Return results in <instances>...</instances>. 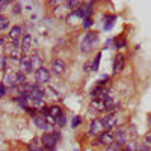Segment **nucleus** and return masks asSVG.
<instances>
[{"label":"nucleus","mask_w":151,"mask_h":151,"mask_svg":"<svg viewBox=\"0 0 151 151\" xmlns=\"http://www.w3.org/2000/svg\"><path fill=\"white\" fill-rule=\"evenodd\" d=\"M142 147L147 148L148 151H151V133H147V134H145L144 142H142Z\"/></svg>","instance_id":"obj_24"},{"label":"nucleus","mask_w":151,"mask_h":151,"mask_svg":"<svg viewBox=\"0 0 151 151\" xmlns=\"http://www.w3.org/2000/svg\"><path fill=\"white\" fill-rule=\"evenodd\" d=\"M76 151H79V150H76Z\"/></svg>","instance_id":"obj_35"},{"label":"nucleus","mask_w":151,"mask_h":151,"mask_svg":"<svg viewBox=\"0 0 151 151\" xmlns=\"http://www.w3.org/2000/svg\"><path fill=\"white\" fill-rule=\"evenodd\" d=\"M100 60H101V52L97 53L95 59L92 60V71H98L100 70Z\"/></svg>","instance_id":"obj_23"},{"label":"nucleus","mask_w":151,"mask_h":151,"mask_svg":"<svg viewBox=\"0 0 151 151\" xmlns=\"http://www.w3.org/2000/svg\"><path fill=\"white\" fill-rule=\"evenodd\" d=\"M83 20H85V15H83L82 8L76 9V11H71L70 14L67 15V23L70 24V26H77V24H82Z\"/></svg>","instance_id":"obj_7"},{"label":"nucleus","mask_w":151,"mask_h":151,"mask_svg":"<svg viewBox=\"0 0 151 151\" xmlns=\"http://www.w3.org/2000/svg\"><path fill=\"white\" fill-rule=\"evenodd\" d=\"M60 133L59 132H52V133H44L41 136V144L44 147V150H48V151H55L58 142L60 141Z\"/></svg>","instance_id":"obj_2"},{"label":"nucleus","mask_w":151,"mask_h":151,"mask_svg":"<svg viewBox=\"0 0 151 151\" xmlns=\"http://www.w3.org/2000/svg\"><path fill=\"white\" fill-rule=\"evenodd\" d=\"M118 151H127V150H125V148H119Z\"/></svg>","instance_id":"obj_33"},{"label":"nucleus","mask_w":151,"mask_h":151,"mask_svg":"<svg viewBox=\"0 0 151 151\" xmlns=\"http://www.w3.org/2000/svg\"><path fill=\"white\" fill-rule=\"evenodd\" d=\"M50 77H52V76H50V71L47 68L41 67V68L35 70V82H36V85H40V86L47 85L50 82Z\"/></svg>","instance_id":"obj_6"},{"label":"nucleus","mask_w":151,"mask_h":151,"mask_svg":"<svg viewBox=\"0 0 151 151\" xmlns=\"http://www.w3.org/2000/svg\"><path fill=\"white\" fill-rule=\"evenodd\" d=\"M91 106L97 112H106V98H103V100H92Z\"/></svg>","instance_id":"obj_19"},{"label":"nucleus","mask_w":151,"mask_h":151,"mask_svg":"<svg viewBox=\"0 0 151 151\" xmlns=\"http://www.w3.org/2000/svg\"><path fill=\"white\" fill-rule=\"evenodd\" d=\"M150 125H151V115H150Z\"/></svg>","instance_id":"obj_34"},{"label":"nucleus","mask_w":151,"mask_h":151,"mask_svg":"<svg viewBox=\"0 0 151 151\" xmlns=\"http://www.w3.org/2000/svg\"><path fill=\"white\" fill-rule=\"evenodd\" d=\"M32 121H33V124L36 125L38 129L45 130V133H52V132H55L52 125H50V124L45 121V118H44L42 113H41V115H38V113H35V115L32 116Z\"/></svg>","instance_id":"obj_9"},{"label":"nucleus","mask_w":151,"mask_h":151,"mask_svg":"<svg viewBox=\"0 0 151 151\" xmlns=\"http://www.w3.org/2000/svg\"><path fill=\"white\" fill-rule=\"evenodd\" d=\"M110 95H112V92L109 89V86H100V85H97L94 89L91 91V98L92 100H103V98H107Z\"/></svg>","instance_id":"obj_8"},{"label":"nucleus","mask_w":151,"mask_h":151,"mask_svg":"<svg viewBox=\"0 0 151 151\" xmlns=\"http://www.w3.org/2000/svg\"><path fill=\"white\" fill-rule=\"evenodd\" d=\"M52 71L53 74H56L58 77H64V76L68 73V65L64 59L60 58H56L52 60Z\"/></svg>","instance_id":"obj_3"},{"label":"nucleus","mask_w":151,"mask_h":151,"mask_svg":"<svg viewBox=\"0 0 151 151\" xmlns=\"http://www.w3.org/2000/svg\"><path fill=\"white\" fill-rule=\"evenodd\" d=\"M42 62H44L42 55H41L40 52H38V50L32 53V56H30V64H32V68H33V70L41 68V67H42Z\"/></svg>","instance_id":"obj_18"},{"label":"nucleus","mask_w":151,"mask_h":151,"mask_svg":"<svg viewBox=\"0 0 151 151\" xmlns=\"http://www.w3.org/2000/svg\"><path fill=\"white\" fill-rule=\"evenodd\" d=\"M115 142V137H113V133L112 132H104L101 133L97 139H95V145H104V147H109Z\"/></svg>","instance_id":"obj_13"},{"label":"nucleus","mask_w":151,"mask_h":151,"mask_svg":"<svg viewBox=\"0 0 151 151\" xmlns=\"http://www.w3.org/2000/svg\"><path fill=\"white\" fill-rule=\"evenodd\" d=\"M65 124H67V116H65V113H62V115H60V116H59V118L56 119V125H58V127H60V129H62V127H64Z\"/></svg>","instance_id":"obj_26"},{"label":"nucleus","mask_w":151,"mask_h":151,"mask_svg":"<svg viewBox=\"0 0 151 151\" xmlns=\"http://www.w3.org/2000/svg\"><path fill=\"white\" fill-rule=\"evenodd\" d=\"M32 48V36L30 33H24L21 38V42H20V50L23 55H27Z\"/></svg>","instance_id":"obj_15"},{"label":"nucleus","mask_w":151,"mask_h":151,"mask_svg":"<svg viewBox=\"0 0 151 151\" xmlns=\"http://www.w3.org/2000/svg\"><path fill=\"white\" fill-rule=\"evenodd\" d=\"M113 47L116 50H121V48H125L127 47V40H125L124 36H118V38H113Z\"/></svg>","instance_id":"obj_20"},{"label":"nucleus","mask_w":151,"mask_h":151,"mask_svg":"<svg viewBox=\"0 0 151 151\" xmlns=\"http://www.w3.org/2000/svg\"><path fill=\"white\" fill-rule=\"evenodd\" d=\"M113 137H115V142L121 148H124V145L129 142V133H127V130H118L116 134H113Z\"/></svg>","instance_id":"obj_17"},{"label":"nucleus","mask_w":151,"mask_h":151,"mask_svg":"<svg viewBox=\"0 0 151 151\" xmlns=\"http://www.w3.org/2000/svg\"><path fill=\"white\" fill-rule=\"evenodd\" d=\"M18 65H20V73L29 74V73L33 71L32 64H30V56H27V55H23L21 56V59L18 60Z\"/></svg>","instance_id":"obj_14"},{"label":"nucleus","mask_w":151,"mask_h":151,"mask_svg":"<svg viewBox=\"0 0 151 151\" xmlns=\"http://www.w3.org/2000/svg\"><path fill=\"white\" fill-rule=\"evenodd\" d=\"M137 151H148V150H147V148H144V147H142V148H139V150H137Z\"/></svg>","instance_id":"obj_32"},{"label":"nucleus","mask_w":151,"mask_h":151,"mask_svg":"<svg viewBox=\"0 0 151 151\" xmlns=\"http://www.w3.org/2000/svg\"><path fill=\"white\" fill-rule=\"evenodd\" d=\"M98 32H92L89 30L88 33H85V36L82 38V41H80V50H82V53H89L92 52V50L97 47L98 44Z\"/></svg>","instance_id":"obj_1"},{"label":"nucleus","mask_w":151,"mask_h":151,"mask_svg":"<svg viewBox=\"0 0 151 151\" xmlns=\"http://www.w3.org/2000/svg\"><path fill=\"white\" fill-rule=\"evenodd\" d=\"M14 14H21V3H14Z\"/></svg>","instance_id":"obj_30"},{"label":"nucleus","mask_w":151,"mask_h":151,"mask_svg":"<svg viewBox=\"0 0 151 151\" xmlns=\"http://www.w3.org/2000/svg\"><path fill=\"white\" fill-rule=\"evenodd\" d=\"M41 113H45V115H50L52 118L58 119L62 113H64V109H62L59 104H50V106H45V107L41 110Z\"/></svg>","instance_id":"obj_12"},{"label":"nucleus","mask_w":151,"mask_h":151,"mask_svg":"<svg viewBox=\"0 0 151 151\" xmlns=\"http://www.w3.org/2000/svg\"><path fill=\"white\" fill-rule=\"evenodd\" d=\"M21 38H23V29H21V26H12L9 29L8 40H9V42H12L18 48H20V40H21Z\"/></svg>","instance_id":"obj_5"},{"label":"nucleus","mask_w":151,"mask_h":151,"mask_svg":"<svg viewBox=\"0 0 151 151\" xmlns=\"http://www.w3.org/2000/svg\"><path fill=\"white\" fill-rule=\"evenodd\" d=\"M80 122H82V118H80L79 115H76V116L73 118V121H71V127H73V129L79 127V125H80Z\"/></svg>","instance_id":"obj_27"},{"label":"nucleus","mask_w":151,"mask_h":151,"mask_svg":"<svg viewBox=\"0 0 151 151\" xmlns=\"http://www.w3.org/2000/svg\"><path fill=\"white\" fill-rule=\"evenodd\" d=\"M115 21H116V15H106L104 18V30H112V27L115 26Z\"/></svg>","instance_id":"obj_21"},{"label":"nucleus","mask_w":151,"mask_h":151,"mask_svg":"<svg viewBox=\"0 0 151 151\" xmlns=\"http://www.w3.org/2000/svg\"><path fill=\"white\" fill-rule=\"evenodd\" d=\"M104 132H106V129H104V124H103L101 118H97V119L91 121V124H89V134L91 136L98 137L100 134L104 133Z\"/></svg>","instance_id":"obj_10"},{"label":"nucleus","mask_w":151,"mask_h":151,"mask_svg":"<svg viewBox=\"0 0 151 151\" xmlns=\"http://www.w3.org/2000/svg\"><path fill=\"white\" fill-rule=\"evenodd\" d=\"M92 26H94L92 17H88V18H85V20L82 21V27H83V29H91Z\"/></svg>","instance_id":"obj_25"},{"label":"nucleus","mask_w":151,"mask_h":151,"mask_svg":"<svg viewBox=\"0 0 151 151\" xmlns=\"http://www.w3.org/2000/svg\"><path fill=\"white\" fill-rule=\"evenodd\" d=\"M11 27V21L8 17H5L3 14H0V32H5Z\"/></svg>","instance_id":"obj_22"},{"label":"nucleus","mask_w":151,"mask_h":151,"mask_svg":"<svg viewBox=\"0 0 151 151\" xmlns=\"http://www.w3.org/2000/svg\"><path fill=\"white\" fill-rule=\"evenodd\" d=\"M125 67V58L124 55L118 53L115 58H113V64H112V73L113 74H121L122 70Z\"/></svg>","instance_id":"obj_11"},{"label":"nucleus","mask_w":151,"mask_h":151,"mask_svg":"<svg viewBox=\"0 0 151 151\" xmlns=\"http://www.w3.org/2000/svg\"><path fill=\"white\" fill-rule=\"evenodd\" d=\"M119 148H121V147H119V145H118L116 142H113L112 145H109V147L106 148V151H118Z\"/></svg>","instance_id":"obj_28"},{"label":"nucleus","mask_w":151,"mask_h":151,"mask_svg":"<svg viewBox=\"0 0 151 151\" xmlns=\"http://www.w3.org/2000/svg\"><path fill=\"white\" fill-rule=\"evenodd\" d=\"M83 70H85V73H91L92 71V62H86L83 65Z\"/></svg>","instance_id":"obj_29"},{"label":"nucleus","mask_w":151,"mask_h":151,"mask_svg":"<svg viewBox=\"0 0 151 151\" xmlns=\"http://www.w3.org/2000/svg\"><path fill=\"white\" fill-rule=\"evenodd\" d=\"M101 121H103V124H104L106 132H110V130L116 129L118 125H119L121 118L116 115V113H107L106 116H103V118H101Z\"/></svg>","instance_id":"obj_4"},{"label":"nucleus","mask_w":151,"mask_h":151,"mask_svg":"<svg viewBox=\"0 0 151 151\" xmlns=\"http://www.w3.org/2000/svg\"><path fill=\"white\" fill-rule=\"evenodd\" d=\"M3 86L5 88H14L17 86V73L8 71L3 77Z\"/></svg>","instance_id":"obj_16"},{"label":"nucleus","mask_w":151,"mask_h":151,"mask_svg":"<svg viewBox=\"0 0 151 151\" xmlns=\"http://www.w3.org/2000/svg\"><path fill=\"white\" fill-rule=\"evenodd\" d=\"M5 95H6V88L3 85H0V98L5 97Z\"/></svg>","instance_id":"obj_31"}]
</instances>
